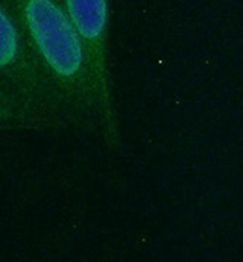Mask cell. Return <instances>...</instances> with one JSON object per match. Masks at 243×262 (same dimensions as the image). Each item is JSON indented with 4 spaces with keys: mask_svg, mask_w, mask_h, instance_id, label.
<instances>
[{
    "mask_svg": "<svg viewBox=\"0 0 243 262\" xmlns=\"http://www.w3.org/2000/svg\"><path fill=\"white\" fill-rule=\"evenodd\" d=\"M43 72L61 96L76 132L99 138L88 56L59 0H8Z\"/></svg>",
    "mask_w": 243,
    "mask_h": 262,
    "instance_id": "obj_1",
    "label": "cell"
},
{
    "mask_svg": "<svg viewBox=\"0 0 243 262\" xmlns=\"http://www.w3.org/2000/svg\"><path fill=\"white\" fill-rule=\"evenodd\" d=\"M0 79L46 113L64 121L70 132H76L61 96L43 72L8 0H0Z\"/></svg>",
    "mask_w": 243,
    "mask_h": 262,
    "instance_id": "obj_3",
    "label": "cell"
},
{
    "mask_svg": "<svg viewBox=\"0 0 243 262\" xmlns=\"http://www.w3.org/2000/svg\"><path fill=\"white\" fill-rule=\"evenodd\" d=\"M85 47L93 76L99 138L120 151L121 130L110 69V0H59Z\"/></svg>",
    "mask_w": 243,
    "mask_h": 262,
    "instance_id": "obj_2",
    "label": "cell"
},
{
    "mask_svg": "<svg viewBox=\"0 0 243 262\" xmlns=\"http://www.w3.org/2000/svg\"><path fill=\"white\" fill-rule=\"evenodd\" d=\"M0 132H70L69 126L46 113L0 79Z\"/></svg>",
    "mask_w": 243,
    "mask_h": 262,
    "instance_id": "obj_4",
    "label": "cell"
}]
</instances>
